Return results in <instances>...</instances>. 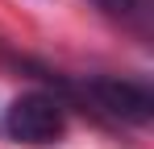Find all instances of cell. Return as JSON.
<instances>
[{
  "mask_svg": "<svg viewBox=\"0 0 154 149\" xmlns=\"http://www.w3.org/2000/svg\"><path fill=\"white\" fill-rule=\"evenodd\" d=\"M104 13H112V17H125V13H133V4L137 0H96Z\"/></svg>",
  "mask_w": 154,
  "mask_h": 149,
  "instance_id": "obj_3",
  "label": "cell"
},
{
  "mask_svg": "<svg viewBox=\"0 0 154 149\" xmlns=\"http://www.w3.org/2000/svg\"><path fill=\"white\" fill-rule=\"evenodd\" d=\"M4 133L29 149H46L58 145L63 133H67V112L63 104L46 91H25L8 104V116H4Z\"/></svg>",
  "mask_w": 154,
  "mask_h": 149,
  "instance_id": "obj_1",
  "label": "cell"
},
{
  "mask_svg": "<svg viewBox=\"0 0 154 149\" xmlns=\"http://www.w3.org/2000/svg\"><path fill=\"white\" fill-rule=\"evenodd\" d=\"M88 95L92 104L117 116V120H129V124H146L154 116V95L146 83H129V79H92L88 83Z\"/></svg>",
  "mask_w": 154,
  "mask_h": 149,
  "instance_id": "obj_2",
  "label": "cell"
}]
</instances>
